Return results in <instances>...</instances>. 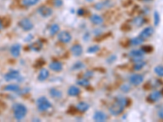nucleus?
I'll list each match as a JSON object with an SVG mask.
<instances>
[{
  "instance_id": "f257e3e1",
  "label": "nucleus",
  "mask_w": 163,
  "mask_h": 122,
  "mask_svg": "<svg viewBox=\"0 0 163 122\" xmlns=\"http://www.w3.org/2000/svg\"><path fill=\"white\" fill-rule=\"evenodd\" d=\"M12 110H13L14 117L17 121H21L24 119L28 112L27 108L22 103H15L12 107Z\"/></svg>"
},
{
  "instance_id": "f03ea898",
  "label": "nucleus",
  "mask_w": 163,
  "mask_h": 122,
  "mask_svg": "<svg viewBox=\"0 0 163 122\" xmlns=\"http://www.w3.org/2000/svg\"><path fill=\"white\" fill-rule=\"evenodd\" d=\"M125 107H126V105L123 103L116 99L115 102L110 106L109 112L113 116H118L121 113H122V112L124 111Z\"/></svg>"
},
{
  "instance_id": "7ed1b4c3",
  "label": "nucleus",
  "mask_w": 163,
  "mask_h": 122,
  "mask_svg": "<svg viewBox=\"0 0 163 122\" xmlns=\"http://www.w3.org/2000/svg\"><path fill=\"white\" fill-rule=\"evenodd\" d=\"M36 104H37V108L39 109V111L43 112H47L51 108V102L48 100L46 97H40L37 99L36 101Z\"/></svg>"
},
{
  "instance_id": "20e7f679",
  "label": "nucleus",
  "mask_w": 163,
  "mask_h": 122,
  "mask_svg": "<svg viewBox=\"0 0 163 122\" xmlns=\"http://www.w3.org/2000/svg\"><path fill=\"white\" fill-rule=\"evenodd\" d=\"M4 80L6 81H21V76L20 72L18 70H10L9 72L4 75Z\"/></svg>"
},
{
  "instance_id": "39448f33",
  "label": "nucleus",
  "mask_w": 163,
  "mask_h": 122,
  "mask_svg": "<svg viewBox=\"0 0 163 122\" xmlns=\"http://www.w3.org/2000/svg\"><path fill=\"white\" fill-rule=\"evenodd\" d=\"M19 26L24 31H30L33 29V24L29 18H23L19 21Z\"/></svg>"
},
{
  "instance_id": "423d86ee",
  "label": "nucleus",
  "mask_w": 163,
  "mask_h": 122,
  "mask_svg": "<svg viewBox=\"0 0 163 122\" xmlns=\"http://www.w3.org/2000/svg\"><path fill=\"white\" fill-rule=\"evenodd\" d=\"M57 38H58V40H59L60 42L66 44L71 42L72 35L71 33H70L69 32H68V31H66V30H63V31H61V32H59Z\"/></svg>"
},
{
  "instance_id": "0eeeda50",
  "label": "nucleus",
  "mask_w": 163,
  "mask_h": 122,
  "mask_svg": "<svg viewBox=\"0 0 163 122\" xmlns=\"http://www.w3.org/2000/svg\"><path fill=\"white\" fill-rule=\"evenodd\" d=\"M129 55L134 61L142 60L144 55V52L141 49L132 50V51H130Z\"/></svg>"
},
{
  "instance_id": "6e6552de",
  "label": "nucleus",
  "mask_w": 163,
  "mask_h": 122,
  "mask_svg": "<svg viewBox=\"0 0 163 122\" xmlns=\"http://www.w3.org/2000/svg\"><path fill=\"white\" fill-rule=\"evenodd\" d=\"M38 13L42 17L48 18L50 17L53 14V11L51 7H48L47 6H41L38 8Z\"/></svg>"
},
{
  "instance_id": "1a4fd4ad",
  "label": "nucleus",
  "mask_w": 163,
  "mask_h": 122,
  "mask_svg": "<svg viewBox=\"0 0 163 122\" xmlns=\"http://www.w3.org/2000/svg\"><path fill=\"white\" fill-rule=\"evenodd\" d=\"M153 33H154V29L152 26H148L146 27V28H144V29H143L142 31L140 32V33H139V37L142 38L144 40H145L147 38H150L152 35L153 34Z\"/></svg>"
},
{
  "instance_id": "9d476101",
  "label": "nucleus",
  "mask_w": 163,
  "mask_h": 122,
  "mask_svg": "<svg viewBox=\"0 0 163 122\" xmlns=\"http://www.w3.org/2000/svg\"><path fill=\"white\" fill-rule=\"evenodd\" d=\"M129 80H130V83L133 86H139L144 81V77L141 74H133V75L130 76Z\"/></svg>"
},
{
  "instance_id": "9b49d317",
  "label": "nucleus",
  "mask_w": 163,
  "mask_h": 122,
  "mask_svg": "<svg viewBox=\"0 0 163 122\" xmlns=\"http://www.w3.org/2000/svg\"><path fill=\"white\" fill-rule=\"evenodd\" d=\"M21 52V46L19 43H16L14 45H12V47H10V53L11 55L15 57V58H17L20 56Z\"/></svg>"
},
{
  "instance_id": "f8f14e48",
  "label": "nucleus",
  "mask_w": 163,
  "mask_h": 122,
  "mask_svg": "<svg viewBox=\"0 0 163 122\" xmlns=\"http://www.w3.org/2000/svg\"><path fill=\"white\" fill-rule=\"evenodd\" d=\"M162 93L160 91H157V90H155V91H153L151 94H149V95L148 97V101H149L150 103H155V102L158 101L159 99L162 98Z\"/></svg>"
},
{
  "instance_id": "ddd939ff",
  "label": "nucleus",
  "mask_w": 163,
  "mask_h": 122,
  "mask_svg": "<svg viewBox=\"0 0 163 122\" xmlns=\"http://www.w3.org/2000/svg\"><path fill=\"white\" fill-rule=\"evenodd\" d=\"M93 119L95 121L97 122H104L107 120V115L104 113V112L101 111H97L95 112L94 116H93Z\"/></svg>"
},
{
  "instance_id": "4468645a",
  "label": "nucleus",
  "mask_w": 163,
  "mask_h": 122,
  "mask_svg": "<svg viewBox=\"0 0 163 122\" xmlns=\"http://www.w3.org/2000/svg\"><path fill=\"white\" fill-rule=\"evenodd\" d=\"M90 20L95 25H100L104 23V18L98 14L92 15L91 17H90Z\"/></svg>"
},
{
  "instance_id": "2eb2a0df",
  "label": "nucleus",
  "mask_w": 163,
  "mask_h": 122,
  "mask_svg": "<svg viewBox=\"0 0 163 122\" xmlns=\"http://www.w3.org/2000/svg\"><path fill=\"white\" fill-rule=\"evenodd\" d=\"M70 51H71V53L74 56H80L83 52V48L79 44H76V45H74L71 47Z\"/></svg>"
},
{
  "instance_id": "dca6fc26",
  "label": "nucleus",
  "mask_w": 163,
  "mask_h": 122,
  "mask_svg": "<svg viewBox=\"0 0 163 122\" xmlns=\"http://www.w3.org/2000/svg\"><path fill=\"white\" fill-rule=\"evenodd\" d=\"M49 68L54 72H60L63 69V65L59 61H53L49 64Z\"/></svg>"
},
{
  "instance_id": "f3484780",
  "label": "nucleus",
  "mask_w": 163,
  "mask_h": 122,
  "mask_svg": "<svg viewBox=\"0 0 163 122\" xmlns=\"http://www.w3.org/2000/svg\"><path fill=\"white\" fill-rule=\"evenodd\" d=\"M48 77H49V71L47 68H43L40 70L39 76H38V79L40 81H44L48 78Z\"/></svg>"
},
{
  "instance_id": "a211bd4d",
  "label": "nucleus",
  "mask_w": 163,
  "mask_h": 122,
  "mask_svg": "<svg viewBox=\"0 0 163 122\" xmlns=\"http://www.w3.org/2000/svg\"><path fill=\"white\" fill-rule=\"evenodd\" d=\"M21 90L20 86L16 84H8L4 86L3 90L5 91H10V92H19Z\"/></svg>"
},
{
  "instance_id": "6ab92c4d",
  "label": "nucleus",
  "mask_w": 163,
  "mask_h": 122,
  "mask_svg": "<svg viewBox=\"0 0 163 122\" xmlns=\"http://www.w3.org/2000/svg\"><path fill=\"white\" fill-rule=\"evenodd\" d=\"M80 89L75 86H72L68 88V94L71 97H75V96H77L79 94H80Z\"/></svg>"
},
{
  "instance_id": "aec40b11",
  "label": "nucleus",
  "mask_w": 163,
  "mask_h": 122,
  "mask_svg": "<svg viewBox=\"0 0 163 122\" xmlns=\"http://www.w3.org/2000/svg\"><path fill=\"white\" fill-rule=\"evenodd\" d=\"M49 93H50L51 96L54 99H60L63 95L62 92L58 89H56V88H51L49 90Z\"/></svg>"
},
{
  "instance_id": "412c9836",
  "label": "nucleus",
  "mask_w": 163,
  "mask_h": 122,
  "mask_svg": "<svg viewBox=\"0 0 163 122\" xmlns=\"http://www.w3.org/2000/svg\"><path fill=\"white\" fill-rule=\"evenodd\" d=\"M89 104L87 103H86V102H80V103H78L77 107H76L77 110L81 112H86L89 109Z\"/></svg>"
},
{
  "instance_id": "4be33fe9",
  "label": "nucleus",
  "mask_w": 163,
  "mask_h": 122,
  "mask_svg": "<svg viewBox=\"0 0 163 122\" xmlns=\"http://www.w3.org/2000/svg\"><path fill=\"white\" fill-rule=\"evenodd\" d=\"M60 32V26L57 23L52 24L51 25L49 28V33L51 36H54V35L57 34L58 33Z\"/></svg>"
},
{
  "instance_id": "5701e85b",
  "label": "nucleus",
  "mask_w": 163,
  "mask_h": 122,
  "mask_svg": "<svg viewBox=\"0 0 163 122\" xmlns=\"http://www.w3.org/2000/svg\"><path fill=\"white\" fill-rule=\"evenodd\" d=\"M144 39L140 37H135V38H131L130 41V43L131 46H134V47H136V46H139L144 42Z\"/></svg>"
},
{
  "instance_id": "b1692460",
  "label": "nucleus",
  "mask_w": 163,
  "mask_h": 122,
  "mask_svg": "<svg viewBox=\"0 0 163 122\" xmlns=\"http://www.w3.org/2000/svg\"><path fill=\"white\" fill-rule=\"evenodd\" d=\"M39 3V0H22V5L26 7H30L35 6L36 4Z\"/></svg>"
},
{
  "instance_id": "393cba45",
  "label": "nucleus",
  "mask_w": 163,
  "mask_h": 122,
  "mask_svg": "<svg viewBox=\"0 0 163 122\" xmlns=\"http://www.w3.org/2000/svg\"><path fill=\"white\" fill-rule=\"evenodd\" d=\"M30 47L34 51H39L42 47V43H41L40 42H35L30 44Z\"/></svg>"
},
{
  "instance_id": "a878e982",
  "label": "nucleus",
  "mask_w": 163,
  "mask_h": 122,
  "mask_svg": "<svg viewBox=\"0 0 163 122\" xmlns=\"http://www.w3.org/2000/svg\"><path fill=\"white\" fill-rule=\"evenodd\" d=\"M144 23V18L143 16H136L135 18H134L133 24L137 27H139L143 25Z\"/></svg>"
},
{
  "instance_id": "bb28decb",
  "label": "nucleus",
  "mask_w": 163,
  "mask_h": 122,
  "mask_svg": "<svg viewBox=\"0 0 163 122\" xmlns=\"http://www.w3.org/2000/svg\"><path fill=\"white\" fill-rule=\"evenodd\" d=\"M146 65V63L143 60H139V61H135V64L134 65V69L135 71H139L141 70Z\"/></svg>"
},
{
  "instance_id": "cd10ccee",
  "label": "nucleus",
  "mask_w": 163,
  "mask_h": 122,
  "mask_svg": "<svg viewBox=\"0 0 163 122\" xmlns=\"http://www.w3.org/2000/svg\"><path fill=\"white\" fill-rule=\"evenodd\" d=\"M85 68V64H83V62L82 61H77L75 64L73 65L72 69L73 70H81Z\"/></svg>"
},
{
  "instance_id": "c85d7f7f",
  "label": "nucleus",
  "mask_w": 163,
  "mask_h": 122,
  "mask_svg": "<svg viewBox=\"0 0 163 122\" xmlns=\"http://www.w3.org/2000/svg\"><path fill=\"white\" fill-rule=\"evenodd\" d=\"M160 21H161L160 14L158 13L157 11H155L154 14H153V22H154L155 26H157V25L160 24Z\"/></svg>"
},
{
  "instance_id": "c756f323",
  "label": "nucleus",
  "mask_w": 163,
  "mask_h": 122,
  "mask_svg": "<svg viewBox=\"0 0 163 122\" xmlns=\"http://www.w3.org/2000/svg\"><path fill=\"white\" fill-rule=\"evenodd\" d=\"M100 51V47L98 45H93L92 47H90L87 48V51L86 52L89 53V54H94V53H96L97 51Z\"/></svg>"
},
{
  "instance_id": "7c9ffc66",
  "label": "nucleus",
  "mask_w": 163,
  "mask_h": 122,
  "mask_svg": "<svg viewBox=\"0 0 163 122\" xmlns=\"http://www.w3.org/2000/svg\"><path fill=\"white\" fill-rule=\"evenodd\" d=\"M154 73L159 77H163V65H157L154 68Z\"/></svg>"
},
{
  "instance_id": "2f4dec72",
  "label": "nucleus",
  "mask_w": 163,
  "mask_h": 122,
  "mask_svg": "<svg viewBox=\"0 0 163 122\" xmlns=\"http://www.w3.org/2000/svg\"><path fill=\"white\" fill-rule=\"evenodd\" d=\"M77 85H79L81 86H83V87H85V86H89L90 85V81L88 79L86 78H83V79H80V80H78L77 81Z\"/></svg>"
},
{
  "instance_id": "473e14b6",
  "label": "nucleus",
  "mask_w": 163,
  "mask_h": 122,
  "mask_svg": "<svg viewBox=\"0 0 163 122\" xmlns=\"http://www.w3.org/2000/svg\"><path fill=\"white\" fill-rule=\"evenodd\" d=\"M109 3V1H104V2H102V3H96L95 6V8L97 9V10H101L102 8H104L105 7H107V3Z\"/></svg>"
},
{
  "instance_id": "72a5a7b5",
  "label": "nucleus",
  "mask_w": 163,
  "mask_h": 122,
  "mask_svg": "<svg viewBox=\"0 0 163 122\" xmlns=\"http://www.w3.org/2000/svg\"><path fill=\"white\" fill-rule=\"evenodd\" d=\"M52 3L56 7H60L63 5V0H52Z\"/></svg>"
},
{
  "instance_id": "f704fd0d",
  "label": "nucleus",
  "mask_w": 163,
  "mask_h": 122,
  "mask_svg": "<svg viewBox=\"0 0 163 122\" xmlns=\"http://www.w3.org/2000/svg\"><path fill=\"white\" fill-rule=\"evenodd\" d=\"M130 90V88L128 85H123V86H122V87H121V90L123 91V92H125V93H127V92H129Z\"/></svg>"
},
{
  "instance_id": "c9c22d12",
  "label": "nucleus",
  "mask_w": 163,
  "mask_h": 122,
  "mask_svg": "<svg viewBox=\"0 0 163 122\" xmlns=\"http://www.w3.org/2000/svg\"><path fill=\"white\" fill-rule=\"evenodd\" d=\"M141 50H142L144 52H150V51H152V50H153V48H152L151 47H149V46H145V47H143L142 48H141Z\"/></svg>"
},
{
  "instance_id": "e433bc0d",
  "label": "nucleus",
  "mask_w": 163,
  "mask_h": 122,
  "mask_svg": "<svg viewBox=\"0 0 163 122\" xmlns=\"http://www.w3.org/2000/svg\"><path fill=\"white\" fill-rule=\"evenodd\" d=\"M157 115H158V116L160 117L161 119L163 120V108H161L160 110L158 111V112H157Z\"/></svg>"
},
{
  "instance_id": "4c0bfd02",
  "label": "nucleus",
  "mask_w": 163,
  "mask_h": 122,
  "mask_svg": "<svg viewBox=\"0 0 163 122\" xmlns=\"http://www.w3.org/2000/svg\"><path fill=\"white\" fill-rule=\"evenodd\" d=\"M77 13L79 15H83L84 14V10L83 9H79L78 10V12H77Z\"/></svg>"
},
{
  "instance_id": "58836bf2",
  "label": "nucleus",
  "mask_w": 163,
  "mask_h": 122,
  "mask_svg": "<svg viewBox=\"0 0 163 122\" xmlns=\"http://www.w3.org/2000/svg\"><path fill=\"white\" fill-rule=\"evenodd\" d=\"M3 22H2V20H0V30H1V29H3Z\"/></svg>"
}]
</instances>
